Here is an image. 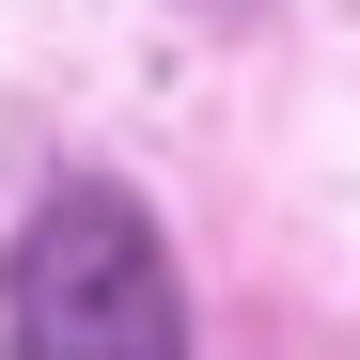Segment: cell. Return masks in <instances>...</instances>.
<instances>
[{
  "label": "cell",
  "mask_w": 360,
  "mask_h": 360,
  "mask_svg": "<svg viewBox=\"0 0 360 360\" xmlns=\"http://www.w3.org/2000/svg\"><path fill=\"white\" fill-rule=\"evenodd\" d=\"M0 314H16V360H188V282L126 188H47Z\"/></svg>",
  "instance_id": "1"
}]
</instances>
